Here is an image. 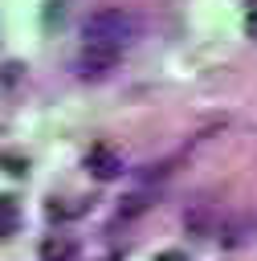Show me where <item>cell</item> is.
<instances>
[{
  "mask_svg": "<svg viewBox=\"0 0 257 261\" xmlns=\"http://www.w3.org/2000/svg\"><path fill=\"white\" fill-rule=\"evenodd\" d=\"M135 37H139V16L131 8H122V4H98L82 20V41L86 45H98V49L122 53Z\"/></svg>",
  "mask_w": 257,
  "mask_h": 261,
  "instance_id": "6da1fadb",
  "label": "cell"
},
{
  "mask_svg": "<svg viewBox=\"0 0 257 261\" xmlns=\"http://www.w3.org/2000/svg\"><path fill=\"white\" fill-rule=\"evenodd\" d=\"M224 220H228V212H224V204L212 200V196H196V200H188V208H184V228H188L192 237H200V241L220 237Z\"/></svg>",
  "mask_w": 257,
  "mask_h": 261,
  "instance_id": "7a4b0ae2",
  "label": "cell"
},
{
  "mask_svg": "<svg viewBox=\"0 0 257 261\" xmlns=\"http://www.w3.org/2000/svg\"><path fill=\"white\" fill-rule=\"evenodd\" d=\"M118 57H122V53H114V49L82 45V53L73 57V73H78L82 82H102V77H110V73H114Z\"/></svg>",
  "mask_w": 257,
  "mask_h": 261,
  "instance_id": "3957f363",
  "label": "cell"
},
{
  "mask_svg": "<svg viewBox=\"0 0 257 261\" xmlns=\"http://www.w3.org/2000/svg\"><path fill=\"white\" fill-rule=\"evenodd\" d=\"M86 171L94 175V179H118L122 171H126V163H122V155L114 151V147H106V143H94L90 151H86Z\"/></svg>",
  "mask_w": 257,
  "mask_h": 261,
  "instance_id": "277c9868",
  "label": "cell"
},
{
  "mask_svg": "<svg viewBox=\"0 0 257 261\" xmlns=\"http://www.w3.org/2000/svg\"><path fill=\"white\" fill-rule=\"evenodd\" d=\"M155 204H159V188H135L118 200V220H135V216L151 212Z\"/></svg>",
  "mask_w": 257,
  "mask_h": 261,
  "instance_id": "5b68a950",
  "label": "cell"
},
{
  "mask_svg": "<svg viewBox=\"0 0 257 261\" xmlns=\"http://www.w3.org/2000/svg\"><path fill=\"white\" fill-rule=\"evenodd\" d=\"M78 257V237L73 232H49L41 241V261H73Z\"/></svg>",
  "mask_w": 257,
  "mask_h": 261,
  "instance_id": "8992f818",
  "label": "cell"
},
{
  "mask_svg": "<svg viewBox=\"0 0 257 261\" xmlns=\"http://www.w3.org/2000/svg\"><path fill=\"white\" fill-rule=\"evenodd\" d=\"M253 237H257V220H253V216H228L224 228H220V245H228V249L249 245Z\"/></svg>",
  "mask_w": 257,
  "mask_h": 261,
  "instance_id": "52a82bcc",
  "label": "cell"
},
{
  "mask_svg": "<svg viewBox=\"0 0 257 261\" xmlns=\"http://www.w3.org/2000/svg\"><path fill=\"white\" fill-rule=\"evenodd\" d=\"M16 220H20V208L12 196H0V237H12L16 232Z\"/></svg>",
  "mask_w": 257,
  "mask_h": 261,
  "instance_id": "ba28073f",
  "label": "cell"
},
{
  "mask_svg": "<svg viewBox=\"0 0 257 261\" xmlns=\"http://www.w3.org/2000/svg\"><path fill=\"white\" fill-rule=\"evenodd\" d=\"M0 163H4L8 175H24V171H29V163H24L20 155H0Z\"/></svg>",
  "mask_w": 257,
  "mask_h": 261,
  "instance_id": "9c48e42d",
  "label": "cell"
},
{
  "mask_svg": "<svg viewBox=\"0 0 257 261\" xmlns=\"http://www.w3.org/2000/svg\"><path fill=\"white\" fill-rule=\"evenodd\" d=\"M155 261H184V253H159Z\"/></svg>",
  "mask_w": 257,
  "mask_h": 261,
  "instance_id": "30bf717a",
  "label": "cell"
},
{
  "mask_svg": "<svg viewBox=\"0 0 257 261\" xmlns=\"http://www.w3.org/2000/svg\"><path fill=\"white\" fill-rule=\"evenodd\" d=\"M249 33H253V37H257V8H253V12H249Z\"/></svg>",
  "mask_w": 257,
  "mask_h": 261,
  "instance_id": "8fae6325",
  "label": "cell"
}]
</instances>
